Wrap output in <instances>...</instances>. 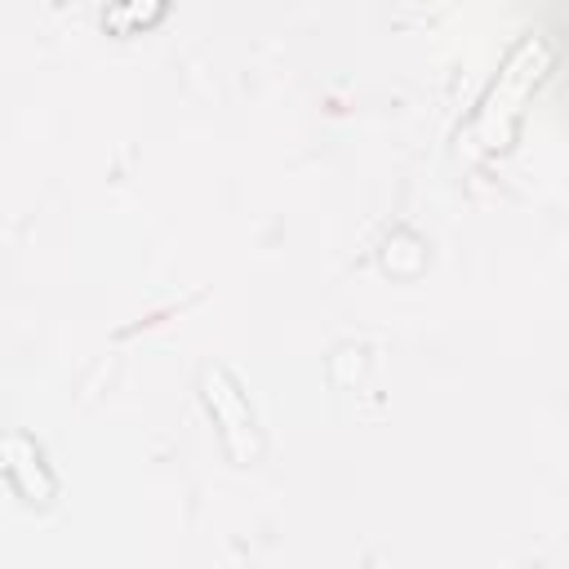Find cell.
Masks as SVG:
<instances>
[{
    "instance_id": "6da1fadb",
    "label": "cell",
    "mask_w": 569,
    "mask_h": 569,
    "mask_svg": "<svg viewBox=\"0 0 569 569\" xmlns=\"http://www.w3.org/2000/svg\"><path fill=\"white\" fill-rule=\"evenodd\" d=\"M551 71V40L542 31H529L520 36L507 58L498 62V71L489 76L485 93L476 98L471 116L462 120L458 129V151L471 156V160H485V156H498L516 142L520 133V120H525V107L529 98L542 89Z\"/></svg>"
},
{
    "instance_id": "7a4b0ae2",
    "label": "cell",
    "mask_w": 569,
    "mask_h": 569,
    "mask_svg": "<svg viewBox=\"0 0 569 569\" xmlns=\"http://www.w3.org/2000/svg\"><path fill=\"white\" fill-rule=\"evenodd\" d=\"M200 400H204V409H209V418L218 427V440H222L227 458L236 467L253 462L262 453V436H258V418H253V405L240 391V382L227 369L213 365V369L200 373Z\"/></svg>"
},
{
    "instance_id": "3957f363",
    "label": "cell",
    "mask_w": 569,
    "mask_h": 569,
    "mask_svg": "<svg viewBox=\"0 0 569 569\" xmlns=\"http://www.w3.org/2000/svg\"><path fill=\"white\" fill-rule=\"evenodd\" d=\"M4 476H9V485H13L22 498H27V489H31V480H27V476H36V480L53 493V471L44 467V458H40L36 440H31V436H22V431L4 440Z\"/></svg>"
}]
</instances>
